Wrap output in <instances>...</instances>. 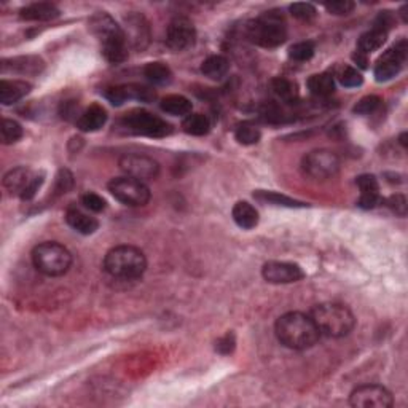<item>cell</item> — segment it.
<instances>
[{
  "label": "cell",
  "mask_w": 408,
  "mask_h": 408,
  "mask_svg": "<svg viewBox=\"0 0 408 408\" xmlns=\"http://www.w3.org/2000/svg\"><path fill=\"white\" fill-rule=\"evenodd\" d=\"M289 10H291L292 16L297 18V20H300V21H311V20H314L316 15H317L314 5L306 4V2L292 4Z\"/></svg>",
  "instance_id": "37"
},
{
  "label": "cell",
  "mask_w": 408,
  "mask_h": 408,
  "mask_svg": "<svg viewBox=\"0 0 408 408\" xmlns=\"http://www.w3.org/2000/svg\"><path fill=\"white\" fill-rule=\"evenodd\" d=\"M23 137V128L21 125L15 122V120L4 118L2 122V142L5 146L18 142Z\"/></svg>",
  "instance_id": "34"
},
{
  "label": "cell",
  "mask_w": 408,
  "mask_h": 408,
  "mask_svg": "<svg viewBox=\"0 0 408 408\" xmlns=\"http://www.w3.org/2000/svg\"><path fill=\"white\" fill-rule=\"evenodd\" d=\"M380 106H381V99L378 98V96H374V94L365 96V98H362L356 106H354L352 112L357 113V115H370V113H374Z\"/></svg>",
  "instance_id": "38"
},
{
  "label": "cell",
  "mask_w": 408,
  "mask_h": 408,
  "mask_svg": "<svg viewBox=\"0 0 408 408\" xmlns=\"http://www.w3.org/2000/svg\"><path fill=\"white\" fill-rule=\"evenodd\" d=\"M352 59H354V63H356L359 68L361 69H367V64H369V59H367V55H364L362 51H356L352 55Z\"/></svg>",
  "instance_id": "45"
},
{
  "label": "cell",
  "mask_w": 408,
  "mask_h": 408,
  "mask_svg": "<svg viewBox=\"0 0 408 408\" xmlns=\"http://www.w3.org/2000/svg\"><path fill=\"white\" fill-rule=\"evenodd\" d=\"M236 346V340H235V335L233 333H227L225 337H222L217 345H215V350H217L220 354H230L233 352Z\"/></svg>",
  "instance_id": "43"
},
{
  "label": "cell",
  "mask_w": 408,
  "mask_h": 408,
  "mask_svg": "<svg viewBox=\"0 0 408 408\" xmlns=\"http://www.w3.org/2000/svg\"><path fill=\"white\" fill-rule=\"evenodd\" d=\"M289 56L293 61H310L314 56V44L313 42H298L289 48Z\"/></svg>",
  "instance_id": "35"
},
{
  "label": "cell",
  "mask_w": 408,
  "mask_h": 408,
  "mask_svg": "<svg viewBox=\"0 0 408 408\" xmlns=\"http://www.w3.org/2000/svg\"><path fill=\"white\" fill-rule=\"evenodd\" d=\"M272 89L273 93L284 102H293L298 98L297 83H293L289 79H283V77H278V79H274L272 82Z\"/></svg>",
  "instance_id": "32"
},
{
  "label": "cell",
  "mask_w": 408,
  "mask_h": 408,
  "mask_svg": "<svg viewBox=\"0 0 408 408\" xmlns=\"http://www.w3.org/2000/svg\"><path fill=\"white\" fill-rule=\"evenodd\" d=\"M82 204L93 212H101L106 209L104 198H101L99 195H96V193H89V191L82 196Z\"/></svg>",
  "instance_id": "39"
},
{
  "label": "cell",
  "mask_w": 408,
  "mask_h": 408,
  "mask_svg": "<svg viewBox=\"0 0 408 408\" xmlns=\"http://www.w3.org/2000/svg\"><path fill=\"white\" fill-rule=\"evenodd\" d=\"M37 174L32 172L29 167H15V170L8 171L4 177V187L7 189L11 195L23 196L26 193L31 184L35 181Z\"/></svg>",
  "instance_id": "17"
},
{
  "label": "cell",
  "mask_w": 408,
  "mask_h": 408,
  "mask_svg": "<svg viewBox=\"0 0 408 408\" xmlns=\"http://www.w3.org/2000/svg\"><path fill=\"white\" fill-rule=\"evenodd\" d=\"M144 75L147 77V80L153 85H167L172 80V72L167 68L165 63H150L144 69Z\"/></svg>",
  "instance_id": "31"
},
{
  "label": "cell",
  "mask_w": 408,
  "mask_h": 408,
  "mask_svg": "<svg viewBox=\"0 0 408 408\" xmlns=\"http://www.w3.org/2000/svg\"><path fill=\"white\" fill-rule=\"evenodd\" d=\"M32 263L45 276H63L72 265V254L68 248L56 241H45L35 246L32 250Z\"/></svg>",
  "instance_id": "6"
},
{
  "label": "cell",
  "mask_w": 408,
  "mask_h": 408,
  "mask_svg": "<svg viewBox=\"0 0 408 408\" xmlns=\"http://www.w3.org/2000/svg\"><path fill=\"white\" fill-rule=\"evenodd\" d=\"M274 333L281 345L295 351L310 350L321 338V332L316 327L313 317L298 311H291L281 316L274 324Z\"/></svg>",
  "instance_id": "1"
},
{
  "label": "cell",
  "mask_w": 408,
  "mask_h": 408,
  "mask_svg": "<svg viewBox=\"0 0 408 408\" xmlns=\"http://www.w3.org/2000/svg\"><path fill=\"white\" fill-rule=\"evenodd\" d=\"M122 126L128 133L147 137H166L172 133V126L170 123L146 110H136L125 115Z\"/></svg>",
  "instance_id": "7"
},
{
  "label": "cell",
  "mask_w": 408,
  "mask_h": 408,
  "mask_svg": "<svg viewBox=\"0 0 408 408\" xmlns=\"http://www.w3.org/2000/svg\"><path fill=\"white\" fill-rule=\"evenodd\" d=\"M308 89L314 96H321L326 98L335 91V79L329 72H322V74H314L308 79Z\"/></svg>",
  "instance_id": "28"
},
{
  "label": "cell",
  "mask_w": 408,
  "mask_h": 408,
  "mask_svg": "<svg viewBox=\"0 0 408 408\" xmlns=\"http://www.w3.org/2000/svg\"><path fill=\"white\" fill-rule=\"evenodd\" d=\"M120 170H122L126 176L134 177L137 181L148 182L155 181L160 174V165L153 158L147 157V155L141 153H128L123 155L118 161Z\"/></svg>",
  "instance_id": "12"
},
{
  "label": "cell",
  "mask_w": 408,
  "mask_h": 408,
  "mask_svg": "<svg viewBox=\"0 0 408 408\" xmlns=\"http://www.w3.org/2000/svg\"><path fill=\"white\" fill-rule=\"evenodd\" d=\"M109 191L125 206L142 208L150 201V189L147 184L129 176L112 179L109 182Z\"/></svg>",
  "instance_id": "8"
},
{
  "label": "cell",
  "mask_w": 408,
  "mask_h": 408,
  "mask_svg": "<svg viewBox=\"0 0 408 408\" xmlns=\"http://www.w3.org/2000/svg\"><path fill=\"white\" fill-rule=\"evenodd\" d=\"M386 203L393 212L400 215V217H405L407 215V200H405L404 195H393Z\"/></svg>",
  "instance_id": "41"
},
{
  "label": "cell",
  "mask_w": 408,
  "mask_h": 408,
  "mask_svg": "<svg viewBox=\"0 0 408 408\" xmlns=\"http://www.w3.org/2000/svg\"><path fill=\"white\" fill-rule=\"evenodd\" d=\"M338 79L341 85L346 88H357L364 83V77L361 75V72L351 68V65H346V68H343V70L338 74Z\"/></svg>",
  "instance_id": "36"
},
{
  "label": "cell",
  "mask_w": 408,
  "mask_h": 408,
  "mask_svg": "<svg viewBox=\"0 0 408 408\" xmlns=\"http://www.w3.org/2000/svg\"><path fill=\"white\" fill-rule=\"evenodd\" d=\"M104 268L113 278L137 279L146 273L147 259L134 246H117L106 254Z\"/></svg>",
  "instance_id": "4"
},
{
  "label": "cell",
  "mask_w": 408,
  "mask_h": 408,
  "mask_svg": "<svg viewBox=\"0 0 408 408\" xmlns=\"http://www.w3.org/2000/svg\"><path fill=\"white\" fill-rule=\"evenodd\" d=\"M61 15V11L50 2H35L20 10V18L24 21H51Z\"/></svg>",
  "instance_id": "20"
},
{
  "label": "cell",
  "mask_w": 408,
  "mask_h": 408,
  "mask_svg": "<svg viewBox=\"0 0 408 408\" xmlns=\"http://www.w3.org/2000/svg\"><path fill=\"white\" fill-rule=\"evenodd\" d=\"M106 98L113 106H123L126 101L136 99L142 102H150L155 99V91L141 85H120L106 89Z\"/></svg>",
  "instance_id": "15"
},
{
  "label": "cell",
  "mask_w": 408,
  "mask_h": 408,
  "mask_svg": "<svg viewBox=\"0 0 408 408\" xmlns=\"http://www.w3.org/2000/svg\"><path fill=\"white\" fill-rule=\"evenodd\" d=\"M196 40V31L193 23L187 18L172 20L166 34V44L174 51H184L193 46Z\"/></svg>",
  "instance_id": "13"
},
{
  "label": "cell",
  "mask_w": 408,
  "mask_h": 408,
  "mask_svg": "<svg viewBox=\"0 0 408 408\" xmlns=\"http://www.w3.org/2000/svg\"><path fill=\"white\" fill-rule=\"evenodd\" d=\"M74 184V177L68 170H61L56 177V191L58 193H65Z\"/></svg>",
  "instance_id": "42"
},
{
  "label": "cell",
  "mask_w": 408,
  "mask_h": 408,
  "mask_svg": "<svg viewBox=\"0 0 408 408\" xmlns=\"http://www.w3.org/2000/svg\"><path fill=\"white\" fill-rule=\"evenodd\" d=\"M160 107H161V110L174 117H187L191 113V109H193L190 99H187L185 96H181V94L166 96V98L161 101Z\"/></svg>",
  "instance_id": "25"
},
{
  "label": "cell",
  "mask_w": 408,
  "mask_h": 408,
  "mask_svg": "<svg viewBox=\"0 0 408 408\" xmlns=\"http://www.w3.org/2000/svg\"><path fill=\"white\" fill-rule=\"evenodd\" d=\"M262 115L267 122H278V120H281V110L274 104H267L263 107Z\"/></svg>",
  "instance_id": "44"
},
{
  "label": "cell",
  "mask_w": 408,
  "mask_h": 408,
  "mask_svg": "<svg viewBox=\"0 0 408 408\" xmlns=\"http://www.w3.org/2000/svg\"><path fill=\"white\" fill-rule=\"evenodd\" d=\"M235 137L239 144H243V146H254V144L260 141L262 133L255 125L244 122L241 125H238V128L235 131Z\"/></svg>",
  "instance_id": "33"
},
{
  "label": "cell",
  "mask_w": 408,
  "mask_h": 408,
  "mask_svg": "<svg viewBox=\"0 0 408 408\" xmlns=\"http://www.w3.org/2000/svg\"><path fill=\"white\" fill-rule=\"evenodd\" d=\"M126 29L123 32L128 40V45L134 46L136 50H144L150 42V27L146 18L141 13H131L125 18Z\"/></svg>",
  "instance_id": "16"
},
{
  "label": "cell",
  "mask_w": 408,
  "mask_h": 408,
  "mask_svg": "<svg viewBox=\"0 0 408 408\" xmlns=\"http://www.w3.org/2000/svg\"><path fill=\"white\" fill-rule=\"evenodd\" d=\"M32 85L24 80H2L0 82V102L4 106H11L21 101L24 96L31 93Z\"/></svg>",
  "instance_id": "22"
},
{
  "label": "cell",
  "mask_w": 408,
  "mask_h": 408,
  "mask_svg": "<svg viewBox=\"0 0 408 408\" xmlns=\"http://www.w3.org/2000/svg\"><path fill=\"white\" fill-rule=\"evenodd\" d=\"M65 222L70 228L75 231L82 233V235H93V233L99 228L98 219L91 217V215L85 214L77 208H69L65 212Z\"/></svg>",
  "instance_id": "23"
},
{
  "label": "cell",
  "mask_w": 408,
  "mask_h": 408,
  "mask_svg": "<svg viewBox=\"0 0 408 408\" xmlns=\"http://www.w3.org/2000/svg\"><path fill=\"white\" fill-rule=\"evenodd\" d=\"M182 128L187 134L190 136H206L211 129V123H209V118L203 113H190L184 118Z\"/></svg>",
  "instance_id": "30"
},
{
  "label": "cell",
  "mask_w": 408,
  "mask_h": 408,
  "mask_svg": "<svg viewBox=\"0 0 408 408\" xmlns=\"http://www.w3.org/2000/svg\"><path fill=\"white\" fill-rule=\"evenodd\" d=\"M408 45L407 40H400L388 51L383 53L375 64V79L376 82H389L400 74L402 68L407 61Z\"/></svg>",
  "instance_id": "10"
},
{
  "label": "cell",
  "mask_w": 408,
  "mask_h": 408,
  "mask_svg": "<svg viewBox=\"0 0 408 408\" xmlns=\"http://www.w3.org/2000/svg\"><path fill=\"white\" fill-rule=\"evenodd\" d=\"M350 404L356 408H391L394 399L385 386L362 385L351 393Z\"/></svg>",
  "instance_id": "11"
},
{
  "label": "cell",
  "mask_w": 408,
  "mask_h": 408,
  "mask_svg": "<svg viewBox=\"0 0 408 408\" xmlns=\"http://www.w3.org/2000/svg\"><path fill=\"white\" fill-rule=\"evenodd\" d=\"M228 70H230V63H228V59L222 55L209 56L208 59H204L201 64V72L211 80L224 79L228 74Z\"/></svg>",
  "instance_id": "26"
},
{
  "label": "cell",
  "mask_w": 408,
  "mask_h": 408,
  "mask_svg": "<svg viewBox=\"0 0 408 408\" xmlns=\"http://www.w3.org/2000/svg\"><path fill=\"white\" fill-rule=\"evenodd\" d=\"M106 122L107 112L104 107L99 104H93L77 120V128L83 131V133H94V131H99L106 125Z\"/></svg>",
  "instance_id": "21"
},
{
  "label": "cell",
  "mask_w": 408,
  "mask_h": 408,
  "mask_svg": "<svg viewBox=\"0 0 408 408\" xmlns=\"http://www.w3.org/2000/svg\"><path fill=\"white\" fill-rule=\"evenodd\" d=\"M254 198L257 201H260L263 204H272V206H284V208H305L306 206L305 203H300L286 195L276 193V191L257 190L254 191Z\"/></svg>",
  "instance_id": "29"
},
{
  "label": "cell",
  "mask_w": 408,
  "mask_h": 408,
  "mask_svg": "<svg viewBox=\"0 0 408 408\" xmlns=\"http://www.w3.org/2000/svg\"><path fill=\"white\" fill-rule=\"evenodd\" d=\"M388 39V32L381 31V29H370L369 32H365L361 35V39L357 42V50L362 51L364 55H369V53H374L376 50L385 45V42Z\"/></svg>",
  "instance_id": "27"
},
{
  "label": "cell",
  "mask_w": 408,
  "mask_h": 408,
  "mask_svg": "<svg viewBox=\"0 0 408 408\" xmlns=\"http://www.w3.org/2000/svg\"><path fill=\"white\" fill-rule=\"evenodd\" d=\"M356 184L361 190V198H359L357 206L362 209H374L381 203L380 198V184L376 177L371 174H362L356 179Z\"/></svg>",
  "instance_id": "18"
},
{
  "label": "cell",
  "mask_w": 408,
  "mask_h": 408,
  "mask_svg": "<svg viewBox=\"0 0 408 408\" xmlns=\"http://www.w3.org/2000/svg\"><path fill=\"white\" fill-rule=\"evenodd\" d=\"M231 215L235 224L239 228H243V230H252V228H255L257 224H259V212L248 201L236 203L231 211Z\"/></svg>",
  "instance_id": "24"
},
{
  "label": "cell",
  "mask_w": 408,
  "mask_h": 408,
  "mask_svg": "<svg viewBox=\"0 0 408 408\" xmlns=\"http://www.w3.org/2000/svg\"><path fill=\"white\" fill-rule=\"evenodd\" d=\"M262 276L269 284H292L302 281L305 273L297 263L268 262L262 268Z\"/></svg>",
  "instance_id": "14"
},
{
  "label": "cell",
  "mask_w": 408,
  "mask_h": 408,
  "mask_svg": "<svg viewBox=\"0 0 408 408\" xmlns=\"http://www.w3.org/2000/svg\"><path fill=\"white\" fill-rule=\"evenodd\" d=\"M311 317L321 335L330 338H343L352 332L356 317L352 311L340 303H321L311 311Z\"/></svg>",
  "instance_id": "3"
},
{
  "label": "cell",
  "mask_w": 408,
  "mask_h": 408,
  "mask_svg": "<svg viewBox=\"0 0 408 408\" xmlns=\"http://www.w3.org/2000/svg\"><path fill=\"white\" fill-rule=\"evenodd\" d=\"M302 170L311 179L326 181V179L333 177L340 171V158L332 150L317 148L305 155Z\"/></svg>",
  "instance_id": "9"
},
{
  "label": "cell",
  "mask_w": 408,
  "mask_h": 408,
  "mask_svg": "<svg viewBox=\"0 0 408 408\" xmlns=\"http://www.w3.org/2000/svg\"><path fill=\"white\" fill-rule=\"evenodd\" d=\"M91 31L101 42L102 55L112 64H120L128 58V40L123 29L118 26L110 15L99 11L88 23Z\"/></svg>",
  "instance_id": "2"
},
{
  "label": "cell",
  "mask_w": 408,
  "mask_h": 408,
  "mask_svg": "<svg viewBox=\"0 0 408 408\" xmlns=\"http://www.w3.org/2000/svg\"><path fill=\"white\" fill-rule=\"evenodd\" d=\"M44 69V61L37 56H20V58H11L4 59L2 61V72H16V74H26V75H35L40 74Z\"/></svg>",
  "instance_id": "19"
},
{
  "label": "cell",
  "mask_w": 408,
  "mask_h": 408,
  "mask_svg": "<svg viewBox=\"0 0 408 408\" xmlns=\"http://www.w3.org/2000/svg\"><path fill=\"white\" fill-rule=\"evenodd\" d=\"M354 2H350V0H338V2H332V4H326V8L329 13L337 15V16H345L350 15L354 10Z\"/></svg>",
  "instance_id": "40"
},
{
  "label": "cell",
  "mask_w": 408,
  "mask_h": 408,
  "mask_svg": "<svg viewBox=\"0 0 408 408\" xmlns=\"http://www.w3.org/2000/svg\"><path fill=\"white\" fill-rule=\"evenodd\" d=\"M248 37L250 42L263 48H276L283 45L287 39L286 21L281 13L267 11L248 26Z\"/></svg>",
  "instance_id": "5"
}]
</instances>
